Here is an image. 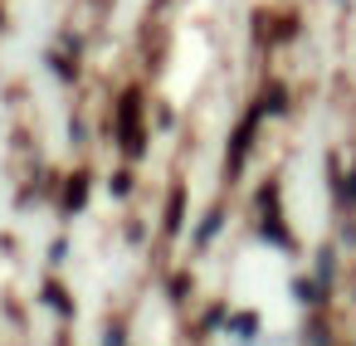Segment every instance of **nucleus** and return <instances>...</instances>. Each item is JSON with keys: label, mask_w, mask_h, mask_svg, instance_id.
I'll return each mask as SVG.
<instances>
[]
</instances>
